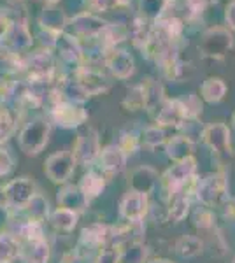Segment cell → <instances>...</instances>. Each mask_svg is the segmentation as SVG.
I'll return each instance as SVG.
<instances>
[{
  "label": "cell",
  "instance_id": "cell-1",
  "mask_svg": "<svg viewBox=\"0 0 235 263\" xmlns=\"http://www.w3.org/2000/svg\"><path fill=\"white\" fill-rule=\"evenodd\" d=\"M226 190H228V181H226L225 174H211L196 182L195 193L204 205L212 207L225 200Z\"/></svg>",
  "mask_w": 235,
  "mask_h": 263
},
{
  "label": "cell",
  "instance_id": "cell-2",
  "mask_svg": "<svg viewBox=\"0 0 235 263\" xmlns=\"http://www.w3.org/2000/svg\"><path fill=\"white\" fill-rule=\"evenodd\" d=\"M49 123L44 118H35L23 128L20 135V146L27 155H37L48 144Z\"/></svg>",
  "mask_w": 235,
  "mask_h": 263
},
{
  "label": "cell",
  "instance_id": "cell-3",
  "mask_svg": "<svg viewBox=\"0 0 235 263\" xmlns=\"http://www.w3.org/2000/svg\"><path fill=\"white\" fill-rule=\"evenodd\" d=\"M195 168H196V160L193 156H188V158L177 162L172 168H169L164 174V177H161L164 186L169 190V193L174 195L176 192H179L191 177H195Z\"/></svg>",
  "mask_w": 235,
  "mask_h": 263
},
{
  "label": "cell",
  "instance_id": "cell-4",
  "mask_svg": "<svg viewBox=\"0 0 235 263\" xmlns=\"http://www.w3.org/2000/svg\"><path fill=\"white\" fill-rule=\"evenodd\" d=\"M74 155L70 151L57 153L46 162V174L53 182H65L74 172Z\"/></svg>",
  "mask_w": 235,
  "mask_h": 263
},
{
  "label": "cell",
  "instance_id": "cell-5",
  "mask_svg": "<svg viewBox=\"0 0 235 263\" xmlns=\"http://www.w3.org/2000/svg\"><path fill=\"white\" fill-rule=\"evenodd\" d=\"M148 195L137 193V192H128L121 202V216L128 219L130 223H140L142 218L148 213Z\"/></svg>",
  "mask_w": 235,
  "mask_h": 263
},
{
  "label": "cell",
  "instance_id": "cell-6",
  "mask_svg": "<svg viewBox=\"0 0 235 263\" xmlns=\"http://www.w3.org/2000/svg\"><path fill=\"white\" fill-rule=\"evenodd\" d=\"M100 144H98V137H97V132L95 130H88L84 134L79 135L78 144H76V149H74V160L83 165L92 163L93 160L100 155Z\"/></svg>",
  "mask_w": 235,
  "mask_h": 263
},
{
  "label": "cell",
  "instance_id": "cell-7",
  "mask_svg": "<svg viewBox=\"0 0 235 263\" xmlns=\"http://www.w3.org/2000/svg\"><path fill=\"white\" fill-rule=\"evenodd\" d=\"M204 142L218 155H228L230 153V130L223 123H214V125L206 126L202 132Z\"/></svg>",
  "mask_w": 235,
  "mask_h": 263
},
{
  "label": "cell",
  "instance_id": "cell-8",
  "mask_svg": "<svg viewBox=\"0 0 235 263\" xmlns=\"http://www.w3.org/2000/svg\"><path fill=\"white\" fill-rule=\"evenodd\" d=\"M233 46V37L232 33L225 28H214V30H209L206 35H204V42H202V49L206 54H211V57H221L226 51Z\"/></svg>",
  "mask_w": 235,
  "mask_h": 263
},
{
  "label": "cell",
  "instance_id": "cell-9",
  "mask_svg": "<svg viewBox=\"0 0 235 263\" xmlns=\"http://www.w3.org/2000/svg\"><path fill=\"white\" fill-rule=\"evenodd\" d=\"M4 195H6L7 205L21 207L27 205L30 198L33 197V182L28 177H21V179L11 181L9 184L4 188Z\"/></svg>",
  "mask_w": 235,
  "mask_h": 263
},
{
  "label": "cell",
  "instance_id": "cell-10",
  "mask_svg": "<svg viewBox=\"0 0 235 263\" xmlns=\"http://www.w3.org/2000/svg\"><path fill=\"white\" fill-rule=\"evenodd\" d=\"M53 118L58 125L72 128V126H79L81 123L86 121L88 114L84 112V109L78 107L74 102H57L53 109Z\"/></svg>",
  "mask_w": 235,
  "mask_h": 263
},
{
  "label": "cell",
  "instance_id": "cell-11",
  "mask_svg": "<svg viewBox=\"0 0 235 263\" xmlns=\"http://www.w3.org/2000/svg\"><path fill=\"white\" fill-rule=\"evenodd\" d=\"M2 44L6 46L7 49L18 51V49H25L32 44V37L28 33V28L25 23H11L7 25L6 32L2 33Z\"/></svg>",
  "mask_w": 235,
  "mask_h": 263
},
{
  "label": "cell",
  "instance_id": "cell-12",
  "mask_svg": "<svg viewBox=\"0 0 235 263\" xmlns=\"http://www.w3.org/2000/svg\"><path fill=\"white\" fill-rule=\"evenodd\" d=\"M105 63H107L109 70L119 79H126L134 74V58L126 51L111 49L105 57Z\"/></svg>",
  "mask_w": 235,
  "mask_h": 263
},
{
  "label": "cell",
  "instance_id": "cell-13",
  "mask_svg": "<svg viewBox=\"0 0 235 263\" xmlns=\"http://www.w3.org/2000/svg\"><path fill=\"white\" fill-rule=\"evenodd\" d=\"M18 256L25 263H46L49 258V246L44 239H25Z\"/></svg>",
  "mask_w": 235,
  "mask_h": 263
},
{
  "label": "cell",
  "instance_id": "cell-14",
  "mask_svg": "<svg viewBox=\"0 0 235 263\" xmlns=\"http://www.w3.org/2000/svg\"><path fill=\"white\" fill-rule=\"evenodd\" d=\"M53 58L48 51H41V53L33 54L30 58L27 69L30 74V79H33V83H42L44 79H48L53 72Z\"/></svg>",
  "mask_w": 235,
  "mask_h": 263
},
{
  "label": "cell",
  "instance_id": "cell-15",
  "mask_svg": "<svg viewBox=\"0 0 235 263\" xmlns=\"http://www.w3.org/2000/svg\"><path fill=\"white\" fill-rule=\"evenodd\" d=\"M156 179H158V174L153 171L151 167H139L132 172L130 188H132V192L148 195L155 190Z\"/></svg>",
  "mask_w": 235,
  "mask_h": 263
},
{
  "label": "cell",
  "instance_id": "cell-16",
  "mask_svg": "<svg viewBox=\"0 0 235 263\" xmlns=\"http://www.w3.org/2000/svg\"><path fill=\"white\" fill-rule=\"evenodd\" d=\"M72 27H74V30L78 35L92 37V35H98V33L104 32V28L107 27V23L102 21L100 18H97V16L84 12V14L76 16L74 21H72Z\"/></svg>",
  "mask_w": 235,
  "mask_h": 263
},
{
  "label": "cell",
  "instance_id": "cell-17",
  "mask_svg": "<svg viewBox=\"0 0 235 263\" xmlns=\"http://www.w3.org/2000/svg\"><path fill=\"white\" fill-rule=\"evenodd\" d=\"M58 202L63 209H69L76 214L88 207V198L83 195L79 186H67V188H63L58 193Z\"/></svg>",
  "mask_w": 235,
  "mask_h": 263
},
{
  "label": "cell",
  "instance_id": "cell-18",
  "mask_svg": "<svg viewBox=\"0 0 235 263\" xmlns=\"http://www.w3.org/2000/svg\"><path fill=\"white\" fill-rule=\"evenodd\" d=\"M183 121H186V118H185V111H183V105H181V102H179V99L165 102L156 114L158 125L176 126V125H181Z\"/></svg>",
  "mask_w": 235,
  "mask_h": 263
},
{
  "label": "cell",
  "instance_id": "cell-19",
  "mask_svg": "<svg viewBox=\"0 0 235 263\" xmlns=\"http://www.w3.org/2000/svg\"><path fill=\"white\" fill-rule=\"evenodd\" d=\"M78 83L79 86L83 88L84 93L89 97V95H98V93H104L107 90V81L102 74H98L95 70H88V69H83L79 72V78H78Z\"/></svg>",
  "mask_w": 235,
  "mask_h": 263
},
{
  "label": "cell",
  "instance_id": "cell-20",
  "mask_svg": "<svg viewBox=\"0 0 235 263\" xmlns=\"http://www.w3.org/2000/svg\"><path fill=\"white\" fill-rule=\"evenodd\" d=\"M102 168L109 174H119L126 165V155L119 149V146H109L100 151Z\"/></svg>",
  "mask_w": 235,
  "mask_h": 263
},
{
  "label": "cell",
  "instance_id": "cell-21",
  "mask_svg": "<svg viewBox=\"0 0 235 263\" xmlns=\"http://www.w3.org/2000/svg\"><path fill=\"white\" fill-rule=\"evenodd\" d=\"M165 149H167L169 158H172L174 162H181V160L191 156V151H193V141L185 137V135H176V137H172L169 142H167Z\"/></svg>",
  "mask_w": 235,
  "mask_h": 263
},
{
  "label": "cell",
  "instance_id": "cell-22",
  "mask_svg": "<svg viewBox=\"0 0 235 263\" xmlns=\"http://www.w3.org/2000/svg\"><path fill=\"white\" fill-rule=\"evenodd\" d=\"M225 93H226V84L220 78H209L200 86V97L206 102H209V104L220 102L225 97Z\"/></svg>",
  "mask_w": 235,
  "mask_h": 263
},
{
  "label": "cell",
  "instance_id": "cell-23",
  "mask_svg": "<svg viewBox=\"0 0 235 263\" xmlns=\"http://www.w3.org/2000/svg\"><path fill=\"white\" fill-rule=\"evenodd\" d=\"M109 237V232H107V227L104 224H92V227L84 228L83 230V235H81V244H84L88 249H95L98 246H102L107 240Z\"/></svg>",
  "mask_w": 235,
  "mask_h": 263
},
{
  "label": "cell",
  "instance_id": "cell-24",
  "mask_svg": "<svg viewBox=\"0 0 235 263\" xmlns=\"http://www.w3.org/2000/svg\"><path fill=\"white\" fill-rule=\"evenodd\" d=\"M105 182L102 179L98 174L95 172H88L86 176L81 179V184H79V190L83 192L84 197L88 198V202L92 200V198L98 197V195L102 193V190H104Z\"/></svg>",
  "mask_w": 235,
  "mask_h": 263
},
{
  "label": "cell",
  "instance_id": "cell-25",
  "mask_svg": "<svg viewBox=\"0 0 235 263\" xmlns=\"http://www.w3.org/2000/svg\"><path fill=\"white\" fill-rule=\"evenodd\" d=\"M202 240L193 235H183L176 242V251L183 258H193L202 251Z\"/></svg>",
  "mask_w": 235,
  "mask_h": 263
},
{
  "label": "cell",
  "instance_id": "cell-26",
  "mask_svg": "<svg viewBox=\"0 0 235 263\" xmlns=\"http://www.w3.org/2000/svg\"><path fill=\"white\" fill-rule=\"evenodd\" d=\"M41 23L46 27V30L57 33L62 30L63 25H65V16H63V12L57 9V7H48V9H44V12H42Z\"/></svg>",
  "mask_w": 235,
  "mask_h": 263
},
{
  "label": "cell",
  "instance_id": "cell-27",
  "mask_svg": "<svg viewBox=\"0 0 235 263\" xmlns=\"http://www.w3.org/2000/svg\"><path fill=\"white\" fill-rule=\"evenodd\" d=\"M20 242L14 235H0V263H9L18 256Z\"/></svg>",
  "mask_w": 235,
  "mask_h": 263
},
{
  "label": "cell",
  "instance_id": "cell-28",
  "mask_svg": "<svg viewBox=\"0 0 235 263\" xmlns=\"http://www.w3.org/2000/svg\"><path fill=\"white\" fill-rule=\"evenodd\" d=\"M142 90H144V109L153 111L161 102V86L156 81H153V79H146V83L142 84Z\"/></svg>",
  "mask_w": 235,
  "mask_h": 263
},
{
  "label": "cell",
  "instance_id": "cell-29",
  "mask_svg": "<svg viewBox=\"0 0 235 263\" xmlns=\"http://www.w3.org/2000/svg\"><path fill=\"white\" fill-rule=\"evenodd\" d=\"M149 33H151V27H149L148 20H144V18H137L134 21V25L130 27L132 41H134V44L140 49L146 46V42L149 39Z\"/></svg>",
  "mask_w": 235,
  "mask_h": 263
},
{
  "label": "cell",
  "instance_id": "cell-30",
  "mask_svg": "<svg viewBox=\"0 0 235 263\" xmlns=\"http://www.w3.org/2000/svg\"><path fill=\"white\" fill-rule=\"evenodd\" d=\"M27 209L30 214V221L41 223L46 218V214H48V202H46V198L42 195L35 193L27 203Z\"/></svg>",
  "mask_w": 235,
  "mask_h": 263
},
{
  "label": "cell",
  "instance_id": "cell-31",
  "mask_svg": "<svg viewBox=\"0 0 235 263\" xmlns=\"http://www.w3.org/2000/svg\"><path fill=\"white\" fill-rule=\"evenodd\" d=\"M188 211H190V197L186 193H174V200L170 203V218L174 221H181L188 216Z\"/></svg>",
  "mask_w": 235,
  "mask_h": 263
},
{
  "label": "cell",
  "instance_id": "cell-32",
  "mask_svg": "<svg viewBox=\"0 0 235 263\" xmlns=\"http://www.w3.org/2000/svg\"><path fill=\"white\" fill-rule=\"evenodd\" d=\"M148 258V248L140 242H134L119 254V261L121 263H144Z\"/></svg>",
  "mask_w": 235,
  "mask_h": 263
},
{
  "label": "cell",
  "instance_id": "cell-33",
  "mask_svg": "<svg viewBox=\"0 0 235 263\" xmlns=\"http://www.w3.org/2000/svg\"><path fill=\"white\" fill-rule=\"evenodd\" d=\"M51 221H53L55 227L60 228V230L70 232L72 228L76 227V223H78V214L72 213V211H69V209H63V207H60L58 211H55Z\"/></svg>",
  "mask_w": 235,
  "mask_h": 263
},
{
  "label": "cell",
  "instance_id": "cell-34",
  "mask_svg": "<svg viewBox=\"0 0 235 263\" xmlns=\"http://www.w3.org/2000/svg\"><path fill=\"white\" fill-rule=\"evenodd\" d=\"M55 46H58L60 51H62V54L67 58V60H79L81 58V48L78 44V41H74L70 35H62L58 37L57 42H55Z\"/></svg>",
  "mask_w": 235,
  "mask_h": 263
},
{
  "label": "cell",
  "instance_id": "cell-35",
  "mask_svg": "<svg viewBox=\"0 0 235 263\" xmlns=\"http://www.w3.org/2000/svg\"><path fill=\"white\" fill-rule=\"evenodd\" d=\"M167 0H140V11H142L144 20L158 21L164 14Z\"/></svg>",
  "mask_w": 235,
  "mask_h": 263
},
{
  "label": "cell",
  "instance_id": "cell-36",
  "mask_svg": "<svg viewBox=\"0 0 235 263\" xmlns=\"http://www.w3.org/2000/svg\"><path fill=\"white\" fill-rule=\"evenodd\" d=\"M179 102H181V105H183L186 120H195V118L202 112V102H200L198 97L193 95V93L186 95V99H179Z\"/></svg>",
  "mask_w": 235,
  "mask_h": 263
},
{
  "label": "cell",
  "instance_id": "cell-37",
  "mask_svg": "<svg viewBox=\"0 0 235 263\" xmlns=\"http://www.w3.org/2000/svg\"><path fill=\"white\" fill-rule=\"evenodd\" d=\"M123 105L128 107L130 111H139V109L144 107V90H142V84L140 86H135L128 91L126 99L123 100Z\"/></svg>",
  "mask_w": 235,
  "mask_h": 263
},
{
  "label": "cell",
  "instance_id": "cell-38",
  "mask_svg": "<svg viewBox=\"0 0 235 263\" xmlns=\"http://www.w3.org/2000/svg\"><path fill=\"white\" fill-rule=\"evenodd\" d=\"M105 35V42H107V46H114L116 42H121L125 37L128 35V30L123 25H107V27L104 28V32H102Z\"/></svg>",
  "mask_w": 235,
  "mask_h": 263
},
{
  "label": "cell",
  "instance_id": "cell-39",
  "mask_svg": "<svg viewBox=\"0 0 235 263\" xmlns=\"http://www.w3.org/2000/svg\"><path fill=\"white\" fill-rule=\"evenodd\" d=\"M164 141H165V134L158 126H149V128L144 130V144L148 147H151V149L160 146V144H164Z\"/></svg>",
  "mask_w": 235,
  "mask_h": 263
},
{
  "label": "cell",
  "instance_id": "cell-40",
  "mask_svg": "<svg viewBox=\"0 0 235 263\" xmlns=\"http://www.w3.org/2000/svg\"><path fill=\"white\" fill-rule=\"evenodd\" d=\"M12 128H14L12 116L7 111L0 109V142H4L6 139H9V135L12 134Z\"/></svg>",
  "mask_w": 235,
  "mask_h": 263
},
{
  "label": "cell",
  "instance_id": "cell-41",
  "mask_svg": "<svg viewBox=\"0 0 235 263\" xmlns=\"http://www.w3.org/2000/svg\"><path fill=\"white\" fill-rule=\"evenodd\" d=\"M137 147H139L137 135H134V134H125V135H123V141H121V144H119V149L125 153L126 156L137 151Z\"/></svg>",
  "mask_w": 235,
  "mask_h": 263
},
{
  "label": "cell",
  "instance_id": "cell-42",
  "mask_svg": "<svg viewBox=\"0 0 235 263\" xmlns=\"http://www.w3.org/2000/svg\"><path fill=\"white\" fill-rule=\"evenodd\" d=\"M92 9L93 11H109V9H113V7H116V6H121V2L119 0H92Z\"/></svg>",
  "mask_w": 235,
  "mask_h": 263
},
{
  "label": "cell",
  "instance_id": "cell-43",
  "mask_svg": "<svg viewBox=\"0 0 235 263\" xmlns=\"http://www.w3.org/2000/svg\"><path fill=\"white\" fill-rule=\"evenodd\" d=\"M211 223H212V214L209 213L207 209H202V211H198V213L195 214V224H196V227L207 228V227H211Z\"/></svg>",
  "mask_w": 235,
  "mask_h": 263
},
{
  "label": "cell",
  "instance_id": "cell-44",
  "mask_svg": "<svg viewBox=\"0 0 235 263\" xmlns=\"http://www.w3.org/2000/svg\"><path fill=\"white\" fill-rule=\"evenodd\" d=\"M97 263H119V254L116 249H104L98 254Z\"/></svg>",
  "mask_w": 235,
  "mask_h": 263
},
{
  "label": "cell",
  "instance_id": "cell-45",
  "mask_svg": "<svg viewBox=\"0 0 235 263\" xmlns=\"http://www.w3.org/2000/svg\"><path fill=\"white\" fill-rule=\"evenodd\" d=\"M12 168V158L9 156V153L0 149V177L9 174Z\"/></svg>",
  "mask_w": 235,
  "mask_h": 263
},
{
  "label": "cell",
  "instance_id": "cell-46",
  "mask_svg": "<svg viewBox=\"0 0 235 263\" xmlns=\"http://www.w3.org/2000/svg\"><path fill=\"white\" fill-rule=\"evenodd\" d=\"M209 2H212V0H186V6L191 11V14H200L207 7Z\"/></svg>",
  "mask_w": 235,
  "mask_h": 263
},
{
  "label": "cell",
  "instance_id": "cell-47",
  "mask_svg": "<svg viewBox=\"0 0 235 263\" xmlns=\"http://www.w3.org/2000/svg\"><path fill=\"white\" fill-rule=\"evenodd\" d=\"M226 23L235 30V0H232L226 7Z\"/></svg>",
  "mask_w": 235,
  "mask_h": 263
},
{
  "label": "cell",
  "instance_id": "cell-48",
  "mask_svg": "<svg viewBox=\"0 0 235 263\" xmlns=\"http://www.w3.org/2000/svg\"><path fill=\"white\" fill-rule=\"evenodd\" d=\"M6 28H7L6 20H4V16L0 14V37H2V33H4V32H6Z\"/></svg>",
  "mask_w": 235,
  "mask_h": 263
},
{
  "label": "cell",
  "instance_id": "cell-49",
  "mask_svg": "<svg viewBox=\"0 0 235 263\" xmlns=\"http://www.w3.org/2000/svg\"><path fill=\"white\" fill-rule=\"evenodd\" d=\"M149 263H170L169 260H153V261H149Z\"/></svg>",
  "mask_w": 235,
  "mask_h": 263
},
{
  "label": "cell",
  "instance_id": "cell-50",
  "mask_svg": "<svg viewBox=\"0 0 235 263\" xmlns=\"http://www.w3.org/2000/svg\"><path fill=\"white\" fill-rule=\"evenodd\" d=\"M74 263H86V260H81V258H79V260H76Z\"/></svg>",
  "mask_w": 235,
  "mask_h": 263
},
{
  "label": "cell",
  "instance_id": "cell-51",
  "mask_svg": "<svg viewBox=\"0 0 235 263\" xmlns=\"http://www.w3.org/2000/svg\"><path fill=\"white\" fill-rule=\"evenodd\" d=\"M48 4H55V2H58V0H46Z\"/></svg>",
  "mask_w": 235,
  "mask_h": 263
},
{
  "label": "cell",
  "instance_id": "cell-52",
  "mask_svg": "<svg viewBox=\"0 0 235 263\" xmlns=\"http://www.w3.org/2000/svg\"><path fill=\"white\" fill-rule=\"evenodd\" d=\"M9 2H12V4H16V2H21V0H9Z\"/></svg>",
  "mask_w": 235,
  "mask_h": 263
},
{
  "label": "cell",
  "instance_id": "cell-53",
  "mask_svg": "<svg viewBox=\"0 0 235 263\" xmlns=\"http://www.w3.org/2000/svg\"><path fill=\"white\" fill-rule=\"evenodd\" d=\"M233 125H235V114H233Z\"/></svg>",
  "mask_w": 235,
  "mask_h": 263
},
{
  "label": "cell",
  "instance_id": "cell-54",
  "mask_svg": "<svg viewBox=\"0 0 235 263\" xmlns=\"http://www.w3.org/2000/svg\"><path fill=\"white\" fill-rule=\"evenodd\" d=\"M233 263H235V261H233Z\"/></svg>",
  "mask_w": 235,
  "mask_h": 263
}]
</instances>
